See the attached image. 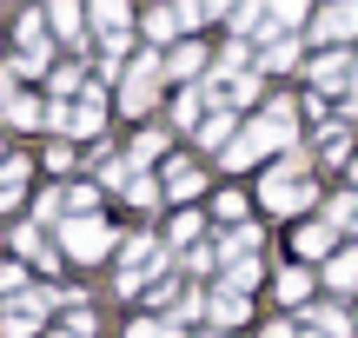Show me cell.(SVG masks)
Masks as SVG:
<instances>
[{
	"mask_svg": "<svg viewBox=\"0 0 358 338\" xmlns=\"http://www.w3.org/2000/svg\"><path fill=\"white\" fill-rule=\"evenodd\" d=\"M47 126L60 133V140H93V133L106 126V93H100V87H87L80 100H66V106H47Z\"/></svg>",
	"mask_w": 358,
	"mask_h": 338,
	"instance_id": "cell-1",
	"label": "cell"
},
{
	"mask_svg": "<svg viewBox=\"0 0 358 338\" xmlns=\"http://www.w3.org/2000/svg\"><path fill=\"white\" fill-rule=\"evenodd\" d=\"M159 87H166V66H159V53H140V60L127 66V80H120V113H153Z\"/></svg>",
	"mask_w": 358,
	"mask_h": 338,
	"instance_id": "cell-2",
	"label": "cell"
},
{
	"mask_svg": "<svg viewBox=\"0 0 358 338\" xmlns=\"http://www.w3.org/2000/svg\"><path fill=\"white\" fill-rule=\"evenodd\" d=\"M60 252L80 259V265L106 259V252H113V226H106L100 212H87V219H60Z\"/></svg>",
	"mask_w": 358,
	"mask_h": 338,
	"instance_id": "cell-3",
	"label": "cell"
},
{
	"mask_svg": "<svg viewBox=\"0 0 358 338\" xmlns=\"http://www.w3.org/2000/svg\"><path fill=\"white\" fill-rule=\"evenodd\" d=\"M93 34H100V53H113V60H127V40H133V7L127 0H93Z\"/></svg>",
	"mask_w": 358,
	"mask_h": 338,
	"instance_id": "cell-4",
	"label": "cell"
},
{
	"mask_svg": "<svg viewBox=\"0 0 358 338\" xmlns=\"http://www.w3.org/2000/svg\"><path fill=\"white\" fill-rule=\"evenodd\" d=\"M259 199H266V212H306V206H312V179L266 172V179H259Z\"/></svg>",
	"mask_w": 358,
	"mask_h": 338,
	"instance_id": "cell-5",
	"label": "cell"
},
{
	"mask_svg": "<svg viewBox=\"0 0 358 338\" xmlns=\"http://www.w3.org/2000/svg\"><path fill=\"white\" fill-rule=\"evenodd\" d=\"M358 34V0H338V7H319L312 13V40L332 47V40H352Z\"/></svg>",
	"mask_w": 358,
	"mask_h": 338,
	"instance_id": "cell-6",
	"label": "cell"
},
{
	"mask_svg": "<svg viewBox=\"0 0 358 338\" xmlns=\"http://www.w3.org/2000/svg\"><path fill=\"white\" fill-rule=\"evenodd\" d=\"M159 66H166V80H179V87H199V73H206V47H199V40H179V47L159 53Z\"/></svg>",
	"mask_w": 358,
	"mask_h": 338,
	"instance_id": "cell-7",
	"label": "cell"
},
{
	"mask_svg": "<svg viewBox=\"0 0 358 338\" xmlns=\"http://www.w3.org/2000/svg\"><path fill=\"white\" fill-rule=\"evenodd\" d=\"M312 87H319V100H325V93H352V53L325 47L319 60H312Z\"/></svg>",
	"mask_w": 358,
	"mask_h": 338,
	"instance_id": "cell-8",
	"label": "cell"
},
{
	"mask_svg": "<svg viewBox=\"0 0 358 338\" xmlns=\"http://www.w3.org/2000/svg\"><path fill=\"white\" fill-rule=\"evenodd\" d=\"M232 140H239V113H232V106H219V113L199 119V146H206V153H226Z\"/></svg>",
	"mask_w": 358,
	"mask_h": 338,
	"instance_id": "cell-9",
	"label": "cell"
},
{
	"mask_svg": "<svg viewBox=\"0 0 358 338\" xmlns=\"http://www.w3.org/2000/svg\"><path fill=\"white\" fill-rule=\"evenodd\" d=\"M40 318H47V305H40V292H34V299H13V305H7L0 332H7V338H34V332H40Z\"/></svg>",
	"mask_w": 358,
	"mask_h": 338,
	"instance_id": "cell-10",
	"label": "cell"
},
{
	"mask_svg": "<svg viewBox=\"0 0 358 338\" xmlns=\"http://www.w3.org/2000/svg\"><path fill=\"white\" fill-rule=\"evenodd\" d=\"M140 34L153 40V47H179V40H186V27H179V7H153L140 20Z\"/></svg>",
	"mask_w": 358,
	"mask_h": 338,
	"instance_id": "cell-11",
	"label": "cell"
},
{
	"mask_svg": "<svg viewBox=\"0 0 358 338\" xmlns=\"http://www.w3.org/2000/svg\"><path fill=\"white\" fill-rule=\"evenodd\" d=\"M292 246H299V259H332V252H338V233L325 219H312V226H299Z\"/></svg>",
	"mask_w": 358,
	"mask_h": 338,
	"instance_id": "cell-12",
	"label": "cell"
},
{
	"mask_svg": "<svg viewBox=\"0 0 358 338\" xmlns=\"http://www.w3.org/2000/svg\"><path fill=\"white\" fill-rule=\"evenodd\" d=\"M47 27H53L73 53H87V34H80V7H73V0H53V7H47Z\"/></svg>",
	"mask_w": 358,
	"mask_h": 338,
	"instance_id": "cell-13",
	"label": "cell"
},
{
	"mask_svg": "<svg viewBox=\"0 0 358 338\" xmlns=\"http://www.w3.org/2000/svg\"><path fill=\"white\" fill-rule=\"evenodd\" d=\"M206 318H213L219 332H226V325H239V318H245V292H232V286H213V299H206Z\"/></svg>",
	"mask_w": 358,
	"mask_h": 338,
	"instance_id": "cell-14",
	"label": "cell"
},
{
	"mask_svg": "<svg viewBox=\"0 0 358 338\" xmlns=\"http://www.w3.org/2000/svg\"><path fill=\"white\" fill-rule=\"evenodd\" d=\"M259 239H266V233H259V226H232V233L226 239H219V265H232V259H252V252H259Z\"/></svg>",
	"mask_w": 358,
	"mask_h": 338,
	"instance_id": "cell-15",
	"label": "cell"
},
{
	"mask_svg": "<svg viewBox=\"0 0 358 338\" xmlns=\"http://www.w3.org/2000/svg\"><path fill=\"white\" fill-rule=\"evenodd\" d=\"M325 286H332V292H352L358 286V246H345V252L325 259Z\"/></svg>",
	"mask_w": 358,
	"mask_h": 338,
	"instance_id": "cell-16",
	"label": "cell"
},
{
	"mask_svg": "<svg viewBox=\"0 0 358 338\" xmlns=\"http://www.w3.org/2000/svg\"><path fill=\"white\" fill-rule=\"evenodd\" d=\"M7 126H47V100H34V93H13V100H7Z\"/></svg>",
	"mask_w": 358,
	"mask_h": 338,
	"instance_id": "cell-17",
	"label": "cell"
},
{
	"mask_svg": "<svg viewBox=\"0 0 358 338\" xmlns=\"http://www.w3.org/2000/svg\"><path fill=\"white\" fill-rule=\"evenodd\" d=\"M285 66H299V40H266L259 47V73H285Z\"/></svg>",
	"mask_w": 358,
	"mask_h": 338,
	"instance_id": "cell-18",
	"label": "cell"
},
{
	"mask_svg": "<svg viewBox=\"0 0 358 338\" xmlns=\"http://www.w3.org/2000/svg\"><path fill=\"white\" fill-rule=\"evenodd\" d=\"M259 279H266V265H259V259H232L226 272H219V286H232V292H252Z\"/></svg>",
	"mask_w": 358,
	"mask_h": 338,
	"instance_id": "cell-19",
	"label": "cell"
},
{
	"mask_svg": "<svg viewBox=\"0 0 358 338\" xmlns=\"http://www.w3.org/2000/svg\"><path fill=\"white\" fill-rule=\"evenodd\" d=\"M325 226H332V233H358V193H338L332 206H325Z\"/></svg>",
	"mask_w": 358,
	"mask_h": 338,
	"instance_id": "cell-20",
	"label": "cell"
},
{
	"mask_svg": "<svg viewBox=\"0 0 358 338\" xmlns=\"http://www.w3.org/2000/svg\"><path fill=\"white\" fill-rule=\"evenodd\" d=\"M199 186H206L199 166H166V199H192Z\"/></svg>",
	"mask_w": 358,
	"mask_h": 338,
	"instance_id": "cell-21",
	"label": "cell"
},
{
	"mask_svg": "<svg viewBox=\"0 0 358 338\" xmlns=\"http://www.w3.org/2000/svg\"><path fill=\"white\" fill-rule=\"evenodd\" d=\"M166 153V126H146L140 140H133V153H127V166H146V159H159Z\"/></svg>",
	"mask_w": 358,
	"mask_h": 338,
	"instance_id": "cell-22",
	"label": "cell"
},
{
	"mask_svg": "<svg viewBox=\"0 0 358 338\" xmlns=\"http://www.w3.org/2000/svg\"><path fill=\"white\" fill-rule=\"evenodd\" d=\"M272 292H279L285 305H299V299L312 292V272H306V265H292V272H279V279H272Z\"/></svg>",
	"mask_w": 358,
	"mask_h": 338,
	"instance_id": "cell-23",
	"label": "cell"
},
{
	"mask_svg": "<svg viewBox=\"0 0 358 338\" xmlns=\"http://www.w3.org/2000/svg\"><path fill=\"white\" fill-rule=\"evenodd\" d=\"M306 318H312V332H325V338H345V332H352V318L338 312V305H312Z\"/></svg>",
	"mask_w": 358,
	"mask_h": 338,
	"instance_id": "cell-24",
	"label": "cell"
},
{
	"mask_svg": "<svg viewBox=\"0 0 358 338\" xmlns=\"http://www.w3.org/2000/svg\"><path fill=\"white\" fill-rule=\"evenodd\" d=\"M40 166H47V172H60V179H66V172H73V140H53L47 153H40Z\"/></svg>",
	"mask_w": 358,
	"mask_h": 338,
	"instance_id": "cell-25",
	"label": "cell"
},
{
	"mask_svg": "<svg viewBox=\"0 0 358 338\" xmlns=\"http://www.w3.org/2000/svg\"><path fill=\"white\" fill-rule=\"evenodd\" d=\"M192 239H199V212H179L173 233H166V252H173V246H192Z\"/></svg>",
	"mask_w": 358,
	"mask_h": 338,
	"instance_id": "cell-26",
	"label": "cell"
},
{
	"mask_svg": "<svg viewBox=\"0 0 358 338\" xmlns=\"http://www.w3.org/2000/svg\"><path fill=\"white\" fill-rule=\"evenodd\" d=\"M345 126H319V159H345Z\"/></svg>",
	"mask_w": 358,
	"mask_h": 338,
	"instance_id": "cell-27",
	"label": "cell"
},
{
	"mask_svg": "<svg viewBox=\"0 0 358 338\" xmlns=\"http://www.w3.org/2000/svg\"><path fill=\"white\" fill-rule=\"evenodd\" d=\"M219 226H245V193H219Z\"/></svg>",
	"mask_w": 358,
	"mask_h": 338,
	"instance_id": "cell-28",
	"label": "cell"
},
{
	"mask_svg": "<svg viewBox=\"0 0 358 338\" xmlns=\"http://www.w3.org/2000/svg\"><path fill=\"white\" fill-rule=\"evenodd\" d=\"M252 27H266V7H252V0H245V7H232V40L252 34Z\"/></svg>",
	"mask_w": 358,
	"mask_h": 338,
	"instance_id": "cell-29",
	"label": "cell"
},
{
	"mask_svg": "<svg viewBox=\"0 0 358 338\" xmlns=\"http://www.w3.org/2000/svg\"><path fill=\"white\" fill-rule=\"evenodd\" d=\"M127 338H179V325H159V318H133Z\"/></svg>",
	"mask_w": 358,
	"mask_h": 338,
	"instance_id": "cell-30",
	"label": "cell"
},
{
	"mask_svg": "<svg viewBox=\"0 0 358 338\" xmlns=\"http://www.w3.org/2000/svg\"><path fill=\"white\" fill-rule=\"evenodd\" d=\"M127 199H133V206H159V186L146 179V172H133V186H127Z\"/></svg>",
	"mask_w": 358,
	"mask_h": 338,
	"instance_id": "cell-31",
	"label": "cell"
},
{
	"mask_svg": "<svg viewBox=\"0 0 358 338\" xmlns=\"http://www.w3.org/2000/svg\"><path fill=\"white\" fill-rule=\"evenodd\" d=\"M27 286V265H0V299H7V292H20Z\"/></svg>",
	"mask_w": 358,
	"mask_h": 338,
	"instance_id": "cell-32",
	"label": "cell"
},
{
	"mask_svg": "<svg viewBox=\"0 0 358 338\" xmlns=\"http://www.w3.org/2000/svg\"><path fill=\"white\" fill-rule=\"evenodd\" d=\"M213 259H219L213 246H192V252H186V272H213Z\"/></svg>",
	"mask_w": 358,
	"mask_h": 338,
	"instance_id": "cell-33",
	"label": "cell"
},
{
	"mask_svg": "<svg viewBox=\"0 0 358 338\" xmlns=\"http://www.w3.org/2000/svg\"><path fill=\"white\" fill-rule=\"evenodd\" d=\"M338 113H358V53H352V93H345V106Z\"/></svg>",
	"mask_w": 358,
	"mask_h": 338,
	"instance_id": "cell-34",
	"label": "cell"
},
{
	"mask_svg": "<svg viewBox=\"0 0 358 338\" xmlns=\"http://www.w3.org/2000/svg\"><path fill=\"white\" fill-rule=\"evenodd\" d=\"M259 338H299V332H292V325H285V318H272V325H266V332H259Z\"/></svg>",
	"mask_w": 358,
	"mask_h": 338,
	"instance_id": "cell-35",
	"label": "cell"
},
{
	"mask_svg": "<svg viewBox=\"0 0 358 338\" xmlns=\"http://www.w3.org/2000/svg\"><path fill=\"white\" fill-rule=\"evenodd\" d=\"M20 206V186H0V212H13Z\"/></svg>",
	"mask_w": 358,
	"mask_h": 338,
	"instance_id": "cell-36",
	"label": "cell"
},
{
	"mask_svg": "<svg viewBox=\"0 0 358 338\" xmlns=\"http://www.w3.org/2000/svg\"><path fill=\"white\" fill-rule=\"evenodd\" d=\"M352 179H358V166H352Z\"/></svg>",
	"mask_w": 358,
	"mask_h": 338,
	"instance_id": "cell-37",
	"label": "cell"
},
{
	"mask_svg": "<svg viewBox=\"0 0 358 338\" xmlns=\"http://www.w3.org/2000/svg\"><path fill=\"white\" fill-rule=\"evenodd\" d=\"M0 159H7V153H0Z\"/></svg>",
	"mask_w": 358,
	"mask_h": 338,
	"instance_id": "cell-38",
	"label": "cell"
},
{
	"mask_svg": "<svg viewBox=\"0 0 358 338\" xmlns=\"http://www.w3.org/2000/svg\"><path fill=\"white\" fill-rule=\"evenodd\" d=\"M206 338H213V332H206Z\"/></svg>",
	"mask_w": 358,
	"mask_h": 338,
	"instance_id": "cell-39",
	"label": "cell"
}]
</instances>
